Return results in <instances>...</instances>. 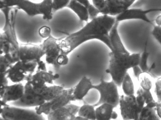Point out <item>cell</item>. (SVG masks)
<instances>
[{
  "label": "cell",
  "mask_w": 161,
  "mask_h": 120,
  "mask_svg": "<svg viewBox=\"0 0 161 120\" xmlns=\"http://www.w3.org/2000/svg\"><path fill=\"white\" fill-rule=\"evenodd\" d=\"M116 22L115 17L102 15L95 18L82 29L59 42L62 53L68 55L82 44L92 40H99L111 50L109 34Z\"/></svg>",
  "instance_id": "6da1fadb"
},
{
  "label": "cell",
  "mask_w": 161,
  "mask_h": 120,
  "mask_svg": "<svg viewBox=\"0 0 161 120\" xmlns=\"http://www.w3.org/2000/svg\"><path fill=\"white\" fill-rule=\"evenodd\" d=\"M109 57V65L105 72L110 75L112 81L120 87L128 70L139 65L141 55L139 53L131 54L129 52L111 51Z\"/></svg>",
  "instance_id": "7a4b0ae2"
},
{
  "label": "cell",
  "mask_w": 161,
  "mask_h": 120,
  "mask_svg": "<svg viewBox=\"0 0 161 120\" xmlns=\"http://www.w3.org/2000/svg\"><path fill=\"white\" fill-rule=\"evenodd\" d=\"M14 7L23 10L29 16L42 15L43 19L48 21L53 18L52 0H43L40 3H35L30 0H1V9Z\"/></svg>",
  "instance_id": "3957f363"
},
{
  "label": "cell",
  "mask_w": 161,
  "mask_h": 120,
  "mask_svg": "<svg viewBox=\"0 0 161 120\" xmlns=\"http://www.w3.org/2000/svg\"><path fill=\"white\" fill-rule=\"evenodd\" d=\"M5 18V23L3 28V32L8 36L11 44L10 54L15 60H19V46L16 33L15 25L17 15L18 9L17 8H4L1 9Z\"/></svg>",
  "instance_id": "277c9868"
},
{
  "label": "cell",
  "mask_w": 161,
  "mask_h": 120,
  "mask_svg": "<svg viewBox=\"0 0 161 120\" xmlns=\"http://www.w3.org/2000/svg\"><path fill=\"white\" fill-rule=\"evenodd\" d=\"M119 106L123 120H137L138 115L146 104L140 96L123 95L120 96Z\"/></svg>",
  "instance_id": "5b68a950"
},
{
  "label": "cell",
  "mask_w": 161,
  "mask_h": 120,
  "mask_svg": "<svg viewBox=\"0 0 161 120\" xmlns=\"http://www.w3.org/2000/svg\"><path fill=\"white\" fill-rule=\"evenodd\" d=\"M118 87L113 81H107L102 77L98 84L94 85V89L97 91L100 95L99 99L94 104V107H98L103 103H108L116 107L119 104L120 96Z\"/></svg>",
  "instance_id": "8992f818"
},
{
  "label": "cell",
  "mask_w": 161,
  "mask_h": 120,
  "mask_svg": "<svg viewBox=\"0 0 161 120\" xmlns=\"http://www.w3.org/2000/svg\"><path fill=\"white\" fill-rule=\"evenodd\" d=\"M38 63L35 62L25 63L19 61L12 65L6 74L8 79L14 83L29 81L37 69Z\"/></svg>",
  "instance_id": "52a82bcc"
},
{
  "label": "cell",
  "mask_w": 161,
  "mask_h": 120,
  "mask_svg": "<svg viewBox=\"0 0 161 120\" xmlns=\"http://www.w3.org/2000/svg\"><path fill=\"white\" fill-rule=\"evenodd\" d=\"M73 91V88L65 89L57 97L36 107V112L38 115L44 114L47 116L53 112L67 106L72 101H75L72 95Z\"/></svg>",
  "instance_id": "ba28073f"
},
{
  "label": "cell",
  "mask_w": 161,
  "mask_h": 120,
  "mask_svg": "<svg viewBox=\"0 0 161 120\" xmlns=\"http://www.w3.org/2000/svg\"><path fill=\"white\" fill-rule=\"evenodd\" d=\"M1 115L5 120H40L36 111L9 105L2 106Z\"/></svg>",
  "instance_id": "9c48e42d"
},
{
  "label": "cell",
  "mask_w": 161,
  "mask_h": 120,
  "mask_svg": "<svg viewBox=\"0 0 161 120\" xmlns=\"http://www.w3.org/2000/svg\"><path fill=\"white\" fill-rule=\"evenodd\" d=\"M60 76L58 74H53L52 71L47 70H36L32 76L29 82L34 91L40 94L49 86L53 84V81L58 79Z\"/></svg>",
  "instance_id": "30bf717a"
},
{
  "label": "cell",
  "mask_w": 161,
  "mask_h": 120,
  "mask_svg": "<svg viewBox=\"0 0 161 120\" xmlns=\"http://www.w3.org/2000/svg\"><path fill=\"white\" fill-rule=\"evenodd\" d=\"M45 56V52L41 45L31 44H22L19 46V60L25 63L35 62L40 64Z\"/></svg>",
  "instance_id": "8fae6325"
},
{
  "label": "cell",
  "mask_w": 161,
  "mask_h": 120,
  "mask_svg": "<svg viewBox=\"0 0 161 120\" xmlns=\"http://www.w3.org/2000/svg\"><path fill=\"white\" fill-rule=\"evenodd\" d=\"M41 45L45 52L47 63L55 67H59L57 60L62 52L58 40L51 35L44 40Z\"/></svg>",
  "instance_id": "7c38bea8"
},
{
  "label": "cell",
  "mask_w": 161,
  "mask_h": 120,
  "mask_svg": "<svg viewBox=\"0 0 161 120\" xmlns=\"http://www.w3.org/2000/svg\"><path fill=\"white\" fill-rule=\"evenodd\" d=\"M25 85L22 83L8 85L1 89L0 97L2 106L7 105L8 102L20 101L24 95Z\"/></svg>",
  "instance_id": "4fadbf2b"
},
{
  "label": "cell",
  "mask_w": 161,
  "mask_h": 120,
  "mask_svg": "<svg viewBox=\"0 0 161 120\" xmlns=\"http://www.w3.org/2000/svg\"><path fill=\"white\" fill-rule=\"evenodd\" d=\"M160 11H161V9L158 8L150 9L146 10L140 8H129L119 15L116 17V19L118 22L125 20L138 19L143 20L147 23H150V21L148 18L147 15L152 12Z\"/></svg>",
  "instance_id": "5bb4252c"
},
{
  "label": "cell",
  "mask_w": 161,
  "mask_h": 120,
  "mask_svg": "<svg viewBox=\"0 0 161 120\" xmlns=\"http://www.w3.org/2000/svg\"><path fill=\"white\" fill-rule=\"evenodd\" d=\"M80 107L71 103L47 115L48 120H74Z\"/></svg>",
  "instance_id": "9a60e30c"
},
{
  "label": "cell",
  "mask_w": 161,
  "mask_h": 120,
  "mask_svg": "<svg viewBox=\"0 0 161 120\" xmlns=\"http://www.w3.org/2000/svg\"><path fill=\"white\" fill-rule=\"evenodd\" d=\"M23 105L28 107H40L46 102L41 95L34 91L31 83L27 81L25 85V92L23 97L20 100Z\"/></svg>",
  "instance_id": "2e32d148"
},
{
  "label": "cell",
  "mask_w": 161,
  "mask_h": 120,
  "mask_svg": "<svg viewBox=\"0 0 161 120\" xmlns=\"http://www.w3.org/2000/svg\"><path fill=\"white\" fill-rule=\"evenodd\" d=\"M92 89H94V84L91 80L86 76L83 77L73 88L72 95L74 101L82 100Z\"/></svg>",
  "instance_id": "e0dca14e"
},
{
  "label": "cell",
  "mask_w": 161,
  "mask_h": 120,
  "mask_svg": "<svg viewBox=\"0 0 161 120\" xmlns=\"http://www.w3.org/2000/svg\"><path fill=\"white\" fill-rule=\"evenodd\" d=\"M115 107L108 103H103L96 108V120H116L117 113L114 110Z\"/></svg>",
  "instance_id": "ac0fdd59"
},
{
  "label": "cell",
  "mask_w": 161,
  "mask_h": 120,
  "mask_svg": "<svg viewBox=\"0 0 161 120\" xmlns=\"http://www.w3.org/2000/svg\"><path fill=\"white\" fill-rule=\"evenodd\" d=\"M106 8L103 15L118 16L127 10L123 0H105Z\"/></svg>",
  "instance_id": "d6986e66"
},
{
  "label": "cell",
  "mask_w": 161,
  "mask_h": 120,
  "mask_svg": "<svg viewBox=\"0 0 161 120\" xmlns=\"http://www.w3.org/2000/svg\"><path fill=\"white\" fill-rule=\"evenodd\" d=\"M119 23V22L117 21L109 34L110 44L112 47L111 51L128 52L129 51L124 46L119 33L118 29Z\"/></svg>",
  "instance_id": "ffe728a7"
},
{
  "label": "cell",
  "mask_w": 161,
  "mask_h": 120,
  "mask_svg": "<svg viewBox=\"0 0 161 120\" xmlns=\"http://www.w3.org/2000/svg\"><path fill=\"white\" fill-rule=\"evenodd\" d=\"M67 8L72 10L80 20L87 22L89 19V14L87 8L75 0H71Z\"/></svg>",
  "instance_id": "44dd1931"
},
{
  "label": "cell",
  "mask_w": 161,
  "mask_h": 120,
  "mask_svg": "<svg viewBox=\"0 0 161 120\" xmlns=\"http://www.w3.org/2000/svg\"><path fill=\"white\" fill-rule=\"evenodd\" d=\"M64 89L62 85H51L40 95L46 102H47L57 97Z\"/></svg>",
  "instance_id": "7402d4cb"
},
{
  "label": "cell",
  "mask_w": 161,
  "mask_h": 120,
  "mask_svg": "<svg viewBox=\"0 0 161 120\" xmlns=\"http://www.w3.org/2000/svg\"><path fill=\"white\" fill-rule=\"evenodd\" d=\"M137 120H160V119L156 113L155 107L146 105L140 111Z\"/></svg>",
  "instance_id": "603a6c76"
},
{
  "label": "cell",
  "mask_w": 161,
  "mask_h": 120,
  "mask_svg": "<svg viewBox=\"0 0 161 120\" xmlns=\"http://www.w3.org/2000/svg\"><path fill=\"white\" fill-rule=\"evenodd\" d=\"M94 105L84 104L80 107L78 116L89 120H96V109Z\"/></svg>",
  "instance_id": "cb8c5ba5"
},
{
  "label": "cell",
  "mask_w": 161,
  "mask_h": 120,
  "mask_svg": "<svg viewBox=\"0 0 161 120\" xmlns=\"http://www.w3.org/2000/svg\"><path fill=\"white\" fill-rule=\"evenodd\" d=\"M1 74H5L7 70L17 63L11 54L1 55L0 57Z\"/></svg>",
  "instance_id": "d4e9b609"
},
{
  "label": "cell",
  "mask_w": 161,
  "mask_h": 120,
  "mask_svg": "<svg viewBox=\"0 0 161 120\" xmlns=\"http://www.w3.org/2000/svg\"><path fill=\"white\" fill-rule=\"evenodd\" d=\"M122 91L125 95H133L135 94V88L133 82L129 73H127L121 84Z\"/></svg>",
  "instance_id": "484cf974"
},
{
  "label": "cell",
  "mask_w": 161,
  "mask_h": 120,
  "mask_svg": "<svg viewBox=\"0 0 161 120\" xmlns=\"http://www.w3.org/2000/svg\"><path fill=\"white\" fill-rule=\"evenodd\" d=\"M140 87L146 91H151L153 83L151 77L147 72H142L137 78Z\"/></svg>",
  "instance_id": "4316f807"
},
{
  "label": "cell",
  "mask_w": 161,
  "mask_h": 120,
  "mask_svg": "<svg viewBox=\"0 0 161 120\" xmlns=\"http://www.w3.org/2000/svg\"><path fill=\"white\" fill-rule=\"evenodd\" d=\"M136 95L140 96L143 97L146 105L155 107L157 101L154 100L150 91H146L140 87L136 91Z\"/></svg>",
  "instance_id": "83f0119b"
},
{
  "label": "cell",
  "mask_w": 161,
  "mask_h": 120,
  "mask_svg": "<svg viewBox=\"0 0 161 120\" xmlns=\"http://www.w3.org/2000/svg\"><path fill=\"white\" fill-rule=\"evenodd\" d=\"M1 41V55L10 54L11 51V44L9 42L8 36L4 32L2 33L0 35Z\"/></svg>",
  "instance_id": "f1b7e54d"
},
{
  "label": "cell",
  "mask_w": 161,
  "mask_h": 120,
  "mask_svg": "<svg viewBox=\"0 0 161 120\" xmlns=\"http://www.w3.org/2000/svg\"><path fill=\"white\" fill-rule=\"evenodd\" d=\"M75 1L80 3L87 8L89 13V19L92 20L98 16V15L100 14L99 12L96 9V7L93 5V4H91L89 0H75Z\"/></svg>",
  "instance_id": "f546056e"
},
{
  "label": "cell",
  "mask_w": 161,
  "mask_h": 120,
  "mask_svg": "<svg viewBox=\"0 0 161 120\" xmlns=\"http://www.w3.org/2000/svg\"><path fill=\"white\" fill-rule=\"evenodd\" d=\"M71 0H52L53 12L61 10L65 7H67Z\"/></svg>",
  "instance_id": "4dcf8cb0"
},
{
  "label": "cell",
  "mask_w": 161,
  "mask_h": 120,
  "mask_svg": "<svg viewBox=\"0 0 161 120\" xmlns=\"http://www.w3.org/2000/svg\"><path fill=\"white\" fill-rule=\"evenodd\" d=\"M148 57V53L146 51V50H145L142 54V56H141L140 63L138 65V66L142 72H147V71L150 69L147 64Z\"/></svg>",
  "instance_id": "1f68e13d"
},
{
  "label": "cell",
  "mask_w": 161,
  "mask_h": 120,
  "mask_svg": "<svg viewBox=\"0 0 161 120\" xmlns=\"http://www.w3.org/2000/svg\"><path fill=\"white\" fill-rule=\"evenodd\" d=\"M92 4L99 11L100 13L103 15L106 8L105 0H92Z\"/></svg>",
  "instance_id": "d6a6232c"
},
{
  "label": "cell",
  "mask_w": 161,
  "mask_h": 120,
  "mask_svg": "<svg viewBox=\"0 0 161 120\" xmlns=\"http://www.w3.org/2000/svg\"><path fill=\"white\" fill-rule=\"evenodd\" d=\"M38 34L40 37L44 39H47L51 35V29L48 26H43L39 29Z\"/></svg>",
  "instance_id": "836d02e7"
},
{
  "label": "cell",
  "mask_w": 161,
  "mask_h": 120,
  "mask_svg": "<svg viewBox=\"0 0 161 120\" xmlns=\"http://www.w3.org/2000/svg\"><path fill=\"white\" fill-rule=\"evenodd\" d=\"M154 91L157 97V102H161V77L157 79L155 81Z\"/></svg>",
  "instance_id": "e575fe53"
},
{
  "label": "cell",
  "mask_w": 161,
  "mask_h": 120,
  "mask_svg": "<svg viewBox=\"0 0 161 120\" xmlns=\"http://www.w3.org/2000/svg\"><path fill=\"white\" fill-rule=\"evenodd\" d=\"M152 34L161 45V26L156 25L153 29Z\"/></svg>",
  "instance_id": "d590c367"
},
{
  "label": "cell",
  "mask_w": 161,
  "mask_h": 120,
  "mask_svg": "<svg viewBox=\"0 0 161 120\" xmlns=\"http://www.w3.org/2000/svg\"><path fill=\"white\" fill-rule=\"evenodd\" d=\"M57 63L59 66L66 65L69 63V58L68 55L62 54L60 55L57 60Z\"/></svg>",
  "instance_id": "8d00e7d4"
},
{
  "label": "cell",
  "mask_w": 161,
  "mask_h": 120,
  "mask_svg": "<svg viewBox=\"0 0 161 120\" xmlns=\"http://www.w3.org/2000/svg\"><path fill=\"white\" fill-rule=\"evenodd\" d=\"M155 109L157 115L161 119V102H156Z\"/></svg>",
  "instance_id": "74e56055"
},
{
  "label": "cell",
  "mask_w": 161,
  "mask_h": 120,
  "mask_svg": "<svg viewBox=\"0 0 161 120\" xmlns=\"http://www.w3.org/2000/svg\"><path fill=\"white\" fill-rule=\"evenodd\" d=\"M136 1V0H123V2L126 8L128 9L130 8L132 5Z\"/></svg>",
  "instance_id": "f35d334b"
},
{
  "label": "cell",
  "mask_w": 161,
  "mask_h": 120,
  "mask_svg": "<svg viewBox=\"0 0 161 120\" xmlns=\"http://www.w3.org/2000/svg\"><path fill=\"white\" fill-rule=\"evenodd\" d=\"M155 22L156 25L161 26V14L156 18L155 19Z\"/></svg>",
  "instance_id": "ab89813d"
},
{
  "label": "cell",
  "mask_w": 161,
  "mask_h": 120,
  "mask_svg": "<svg viewBox=\"0 0 161 120\" xmlns=\"http://www.w3.org/2000/svg\"><path fill=\"white\" fill-rule=\"evenodd\" d=\"M74 120H89L86 118H83V117H80L79 116H76L75 119Z\"/></svg>",
  "instance_id": "60d3db41"
},
{
  "label": "cell",
  "mask_w": 161,
  "mask_h": 120,
  "mask_svg": "<svg viewBox=\"0 0 161 120\" xmlns=\"http://www.w3.org/2000/svg\"><path fill=\"white\" fill-rule=\"evenodd\" d=\"M1 120H4V119H3V118H2V117H1Z\"/></svg>",
  "instance_id": "b9f144b4"
}]
</instances>
